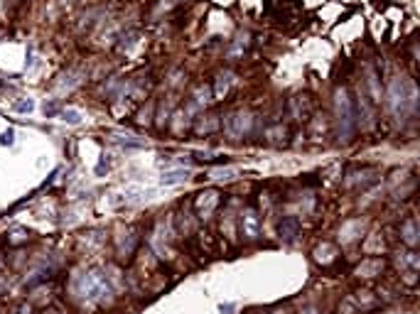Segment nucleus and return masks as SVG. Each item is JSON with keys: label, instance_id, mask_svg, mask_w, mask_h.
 I'll use <instances>...</instances> for the list:
<instances>
[{"label": "nucleus", "instance_id": "nucleus-5", "mask_svg": "<svg viewBox=\"0 0 420 314\" xmlns=\"http://www.w3.org/2000/svg\"><path fill=\"white\" fill-rule=\"evenodd\" d=\"M295 233H297V221L295 219H285L280 223V236H283L285 241H293Z\"/></svg>", "mask_w": 420, "mask_h": 314}, {"label": "nucleus", "instance_id": "nucleus-9", "mask_svg": "<svg viewBox=\"0 0 420 314\" xmlns=\"http://www.w3.org/2000/svg\"><path fill=\"white\" fill-rule=\"evenodd\" d=\"M406 241L410 243V246H415V226H413V223H408L406 226Z\"/></svg>", "mask_w": 420, "mask_h": 314}, {"label": "nucleus", "instance_id": "nucleus-3", "mask_svg": "<svg viewBox=\"0 0 420 314\" xmlns=\"http://www.w3.org/2000/svg\"><path fill=\"white\" fill-rule=\"evenodd\" d=\"M241 226H243V233H246L248 238H256V236H258V216H256V211H253V209H248V211L243 214Z\"/></svg>", "mask_w": 420, "mask_h": 314}, {"label": "nucleus", "instance_id": "nucleus-7", "mask_svg": "<svg viewBox=\"0 0 420 314\" xmlns=\"http://www.w3.org/2000/svg\"><path fill=\"white\" fill-rule=\"evenodd\" d=\"M13 110H17V113H32V110H35V101H30V98L17 101V103L13 106Z\"/></svg>", "mask_w": 420, "mask_h": 314}, {"label": "nucleus", "instance_id": "nucleus-2", "mask_svg": "<svg viewBox=\"0 0 420 314\" xmlns=\"http://www.w3.org/2000/svg\"><path fill=\"white\" fill-rule=\"evenodd\" d=\"M187 179H189V172H187V169H167V172H162L160 184H162V187H175V184H182Z\"/></svg>", "mask_w": 420, "mask_h": 314}, {"label": "nucleus", "instance_id": "nucleus-8", "mask_svg": "<svg viewBox=\"0 0 420 314\" xmlns=\"http://www.w3.org/2000/svg\"><path fill=\"white\" fill-rule=\"evenodd\" d=\"M13 142H15V133L8 128V130L0 135V145H13Z\"/></svg>", "mask_w": 420, "mask_h": 314}, {"label": "nucleus", "instance_id": "nucleus-1", "mask_svg": "<svg viewBox=\"0 0 420 314\" xmlns=\"http://www.w3.org/2000/svg\"><path fill=\"white\" fill-rule=\"evenodd\" d=\"M79 287H81V295H84L86 300H96V297H101V295L108 292V282H106V277L101 273L84 275L81 282H79Z\"/></svg>", "mask_w": 420, "mask_h": 314}, {"label": "nucleus", "instance_id": "nucleus-10", "mask_svg": "<svg viewBox=\"0 0 420 314\" xmlns=\"http://www.w3.org/2000/svg\"><path fill=\"white\" fill-rule=\"evenodd\" d=\"M234 309H236V304H234V302H226V304L221 302V304H219V312H221V314H231Z\"/></svg>", "mask_w": 420, "mask_h": 314}, {"label": "nucleus", "instance_id": "nucleus-6", "mask_svg": "<svg viewBox=\"0 0 420 314\" xmlns=\"http://www.w3.org/2000/svg\"><path fill=\"white\" fill-rule=\"evenodd\" d=\"M62 121L64 123H71V125H76V123H81V113L79 110H62Z\"/></svg>", "mask_w": 420, "mask_h": 314}, {"label": "nucleus", "instance_id": "nucleus-4", "mask_svg": "<svg viewBox=\"0 0 420 314\" xmlns=\"http://www.w3.org/2000/svg\"><path fill=\"white\" fill-rule=\"evenodd\" d=\"M337 110H339V121L344 123V130H349V121H351V116H349V101H347V96H344V94L339 96V101H337Z\"/></svg>", "mask_w": 420, "mask_h": 314}]
</instances>
